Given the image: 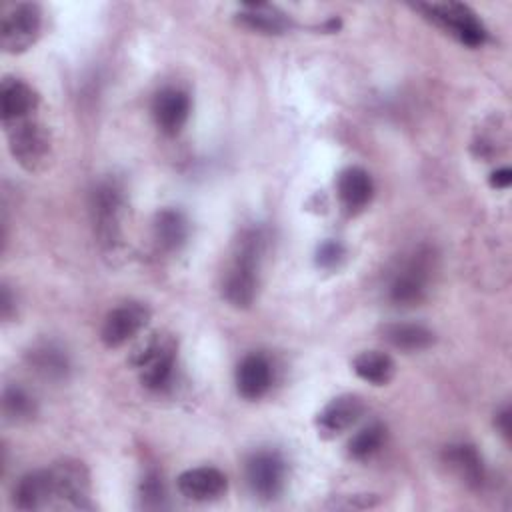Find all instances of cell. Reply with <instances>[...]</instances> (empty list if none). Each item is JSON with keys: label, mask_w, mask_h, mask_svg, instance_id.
Segmentation results:
<instances>
[{"label": "cell", "mask_w": 512, "mask_h": 512, "mask_svg": "<svg viewBox=\"0 0 512 512\" xmlns=\"http://www.w3.org/2000/svg\"><path fill=\"white\" fill-rule=\"evenodd\" d=\"M352 368H354V372L362 380H366V382H370L374 386H384L394 376V360L388 354L380 352V350H364V352H360L354 358Z\"/></svg>", "instance_id": "22"}, {"label": "cell", "mask_w": 512, "mask_h": 512, "mask_svg": "<svg viewBox=\"0 0 512 512\" xmlns=\"http://www.w3.org/2000/svg\"><path fill=\"white\" fill-rule=\"evenodd\" d=\"M512 182V170L510 168H498L490 174V184L494 188H508Z\"/></svg>", "instance_id": "28"}, {"label": "cell", "mask_w": 512, "mask_h": 512, "mask_svg": "<svg viewBox=\"0 0 512 512\" xmlns=\"http://www.w3.org/2000/svg\"><path fill=\"white\" fill-rule=\"evenodd\" d=\"M0 106L4 126L30 118L38 110V94L30 84L18 78H6L0 88Z\"/></svg>", "instance_id": "14"}, {"label": "cell", "mask_w": 512, "mask_h": 512, "mask_svg": "<svg viewBox=\"0 0 512 512\" xmlns=\"http://www.w3.org/2000/svg\"><path fill=\"white\" fill-rule=\"evenodd\" d=\"M416 10L424 14V18L432 20L436 26L444 28L452 34L458 42L478 48L486 42V28L480 18L460 2H432V4H418Z\"/></svg>", "instance_id": "2"}, {"label": "cell", "mask_w": 512, "mask_h": 512, "mask_svg": "<svg viewBox=\"0 0 512 512\" xmlns=\"http://www.w3.org/2000/svg\"><path fill=\"white\" fill-rule=\"evenodd\" d=\"M262 252V238L258 232H246L238 242L234 258L230 260L224 278L222 294L236 308H248L254 302L258 288V262Z\"/></svg>", "instance_id": "1"}, {"label": "cell", "mask_w": 512, "mask_h": 512, "mask_svg": "<svg viewBox=\"0 0 512 512\" xmlns=\"http://www.w3.org/2000/svg\"><path fill=\"white\" fill-rule=\"evenodd\" d=\"M446 464L472 488L484 482L482 456L472 444H452L444 452Z\"/></svg>", "instance_id": "19"}, {"label": "cell", "mask_w": 512, "mask_h": 512, "mask_svg": "<svg viewBox=\"0 0 512 512\" xmlns=\"http://www.w3.org/2000/svg\"><path fill=\"white\" fill-rule=\"evenodd\" d=\"M384 440H386V428L382 424L374 422V424H368L366 428H362L348 442V452L356 460H366V458L374 456L382 448Z\"/></svg>", "instance_id": "25"}, {"label": "cell", "mask_w": 512, "mask_h": 512, "mask_svg": "<svg viewBox=\"0 0 512 512\" xmlns=\"http://www.w3.org/2000/svg\"><path fill=\"white\" fill-rule=\"evenodd\" d=\"M40 24H42V14L36 4L22 2L12 6L2 16V26H0V44L4 52L18 54L28 50L40 34Z\"/></svg>", "instance_id": "6"}, {"label": "cell", "mask_w": 512, "mask_h": 512, "mask_svg": "<svg viewBox=\"0 0 512 512\" xmlns=\"http://www.w3.org/2000/svg\"><path fill=\"white\" fill-rule=\"evenodd\" d=\"M284 476H286V466L276 452L260 450L252 454L246 462L248 486L256 496L264 500L278 496V492L284 486Z\"/></svg>", "instance_id": "8"}, {"label": "cell", "mask_w": 512, "mask_h": 512, "mask_svg": "<svg viewBox=\"0 0 512 512\" xmlns=\"http://www.w3.org/2000/svg\"><path fill=\"white\" fill-rule=\"evenodd\" d=\"M174 360H176L174 340L160 334H154L144 344V348L134 352L132 356V364L140 368L142 384L150 390H160L170 382Z\"/></svg>", "instance_id": "5"}, {"label": "cell", "mask_w": 512, "mask_h": 512, "mask_svg": "<svg viewBox=\"0 0 512 512\" xmlns=\"http://www.w3.org/2000/svg\"><path fill=\"white\" fill-rule=\"evenodd\" d=\"M2 410L8 420L24 422L36 414V402L24 388L6 386L4 396H2Z\"/></svg>", "instance_id": "24"}, {"label": "cell", "mask_w": 512, "mask_h": 512, "mask_svg": "<svg viewBox=\"0 0 512 512\" xmlns=\"http://www.w3.org/2000/svg\"><path fill=\"white\" fill-rule=\"evenodd\" d=\"M4 128L14 160L26 170H38L46 162L50 150V138L46 128L34 116L8 124Z\"/></svg>", "instance_id": "4"}, {"label": "cell", "mask_w": 512, "mask_h": 512, "mask_svg": "<svg viewBox=\"0 0 512 512\" xmlns=\"http://www.w3.org/2000/svg\"><path fill=\"white\" fill-rule=\"evenodd\" d=\"M14 504L20 510H40L52 506L50 474L46 470H34L24 474L14 488Z\"/></svg>", "instance_id": "17"}, {"label": "cell", "mask_w": 512, "mask_h": 512, "mask_svg": "<svg viewBox=\"0 0 512 512\" xmlns=\"http://www.w3.org/2000/svg\"><path fill=\"white\" fill-rule=\"evenodd\" d=\"M238 22L262 34H282L290 28V20L272 4H244L236 14Z\"/></svg>", "instance_id": "18"}, {"label": "cell", "mask_w": 512, "mask_h": 512, "mask_svg": "<svg viewBox=\"0 0 512 512\" xmlns=\"http://www.w3.org/2000/svg\"><path fill=\"white\" fill-rule=\"evenodd\" d=\"M120 210H122V196L120 190L104 182L96 186L92 194V216L98 240L104 246H114L120 236Z\"/></svg>", "instance_id": "9"}, {"label": "cell", "mask_w": 512, "mask_h": 512, "mask_svg": "<svg viewBox=\"0 0 512 512\" xmlns=\"http://www.w3.org/2000/svg\"><path fill=\"white\" fill-rule=\"evenodd\" d=\"M364 414V402L356 394H342L328 402L316 418L322 436H338L348 430Z\"/></svg>", "instance_id": "13"}, {"label": "cell", "mask_w": 512, "mask_h": 512, "mask_svg": "<svg viewBox=\"0 0 512 512\" xmlns=\"http://www.w3.org/2000/svg\"><path fill=\"white\" fill-rule=\"evenodd\" d=\"M496 426H498V430L502 432V436H506V438H510V408L506 406V408H502L498 414H496Z\"/></svg>", "instance_id": "29"}, {"label": "cell", "mask_w": 512, "mask_h": 512, "mask_svg": "<svg viewBox=\"0 0 512 512\" xmlns=\"http://www.w3.org/2000/svg\"><path fill=\"white\" fill-rule=\"evenodd\" d=\"M148 318H150L148 308L138 302H126L110 310L102 324V342L110 348L126 344L146 326Z\"/></svg>", "instance_id": "10"}, {"label": "cell", "mask_w": 512, "mask_h": 512, "mask_svg": "<svg viewBox=\"0 0 512 512\" xmlns=\"http://www.w3.org/2000/svg\"><path fill=\"white\" fill-rule=\"evenodd\" d=\"M52 506L56 508H90V474L78 460L66 458L48 468Z\"/></svg>", "instance_id": "3"}, {"label": "cell", "mask_w": 512, "mask_h": 512, "mask_svg": "<svg viewBox=\"0 0 512 512\" xmlns=\"http://www.w3.org/2000/svg\"><path fill=\"white\" fill-rule=\"evenodd\" d=\"M432 272V254L416 252L404 268L394 276L390 284V300L398 306L420 304L428 290V280Z\"/></svg>", "instance_id": "7"}, {"label": "cell", "mask_w": 512, "mask_h": 512, "mask_svg": "<svg viewBox=\"0 0 512 512\" xmlns=\"http://www.w3.org/2000/svg\"><path fill=\"white\" fill-rule=\"evenodd\" d=\"M178 490L184 498L196 500V502H208L220 498L226 488L228 480L224 472H220L214 466H198L182 472L176 480Z\"/></svg>", "instance_id": "11"}, {"label": "cell", "mask_w": 512, "mask_h": 512, "mask_svg": "<svg viewBox=\"0 0 512 512\" xmlns=\"http://www.w3.org/2000/svg\"><path fill=\"white\" fill-rule=\"evenodd\" d=\"M188 236V224L176 210H162L154 220V238L164 250H176Z\"/></svg>", "instance_id": "23"}, {"label": "cell", "mask_w": 512, "mask_h": 512, "mask_svg": "<svg viewBox=\"0 0 512 512\" xmlns=\"http://www.w3.org/2000/svg\"><path fill=\"white\" fill-rule=\"evenodd\" d=\"M342 246L338 242H324L318 248V264L324 268H330L334 264H338V260L342 258Z\"/></svg>", "instance_id": "27"}, {"label": "cell", "mask_w": 512, "mask_h": 512, "mask_svg": "<svg viewBox=\"0 0 512 512\" xmlns=\"http://www.w3.org/2000/svg\"><path fill=\"white\" fill-rule=\"evenodd\" d=\"M152 114L164 134L176 136L190 116V98L178 88H164L154 96Z\"/></svg>", "instance_id": "12"}, {"label": "cell", "mask_w": 512, "mask_h": 512, "mask_svg": "<svg viewBox=\"0 0 512 512\" xmlns=\"http://www.w3.org/2000/svg\"><path fill=\"white\" fill-rule=\"evenodd\" d=\"M28 362L40 376H44L48 380H62V378H66V374L70 370L66 352L52 342L34 346L28 352Z\"/></svg>", "instance_id": "21"}, {"label": "cell", "mask_w": 512, "mask_h": 512, "mask_svg": "<svg viewBox=\"0 0 512 512\" xmlns=\"http://www.w3.org/2000/svg\"><path fill=\"white\" fill-rule=\"evenodd\" d=\"M140 494H142V500H144L146 506H160L162 500H164V488H162L160 476L158 474H148L142 482Z\"/></svg>", "instance_id": "26"}, {"label": "cell", "mask_w": 512, "mask_h": 512, "mask_svg": "<svg viewBox=\"0 0 512 512\" xmlns=\"http://www.w3.org/2000/svg\"><path fill=\"white\" fill-rule=\"evenodd\" d=\"M336 190L342 206L348 212H360L372 200L374 182L366 170L350 166L338 174Z\"/></svg>", "instance_id": "16"}, {"label": "cell", "mask_w": 512, "mask_h": 512, "mask_svg": "<svg viewBox=\"0 0 512 512\" xmlns=\"http://www.w3.org/2000/svg\"><path fill=\"white\" fill-rule=\"evenodd\" d=\"M384 338L398 350L406 352H418L426 350L434 344V334L422 324L412 322H394L384 326Z\"/></svg>", "instance_id": "20"}, {"label": "cell", "mask_w": 512, "mask_h": 512, "mask_svg": "<svg viewBox=\"0 0 512 512\" xmlns=\"http://www.w3.org/2000/svg\"><path fill=\"white\" fill-rule=\"evenodd\" d=\"M272 386V366L262 354H248L236 368V388L242 398L258 400Z\"/></svg>", "instance_id": "15"}, {"label": "cell", "mask_w": 512, "mask_h": 512, "mask_svg": "<svg viewBox=\"0 0 512 512\" xmlns=\"http://www.w3.org/2000/svg\"><path fill=\"white\" fill-rule=\"evenodd\" d=\"M10 310H12V298H10V290L4 286L2 288V316L10 318Z\"/></svg>", "instance_id": "30"}]
</instances>
